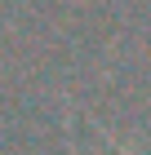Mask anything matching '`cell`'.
I'll list each match as a JSON object with an SVG mask.
<instances>
[{"mask_svg": "<svg viewBox=\"0 0 151 155\" xmlns=\"http://www.w3.org/2000/svg\"><path fill=\"white\" fill-rule=\"evenodd\" d=\"M125 155H129V146H125Z\"/></svg>", "mask_w": 151, "mask_h": 155, "instance_id": "obj_1", "label": "cell"}]
</instances>
